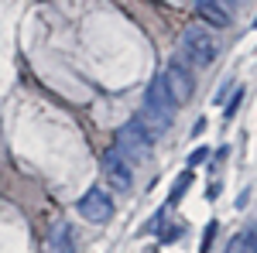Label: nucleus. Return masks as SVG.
<instances>
[{
  "label": "nucleus",
  "instance_id": "nucleus-1",
  "mask_svg": "<svg viewBox=\"0 0 257 253\" xmlns=\"http://www.w3.org/2000/svg\"><path fill=\"white\" fill-rule=\"evenodd\" d=\"M172 120H175V103L168 99V89H165L161 76H155V79H151V86H148V93H144L138 123L151 137H161L168 127H172Z\"/></svg>",
  "mask_w": 257,
  "mask_h": 253
},
{
  "label": "nucleus",
  "instance_id": "nucleus-2",
  "mask_svg": "<svg viewBox=\"0 0 257 253\" xmlns=\"http://www.w3.org/2000/svg\"><path fill=\"white\" fill-rule=\"evenodd\" d=\"M216 52L219 45L206 28H199V24L185 28V35H182V55L185 59L182 62H189V69H209L216 62Z\"/></svg>",
  "mask_w": 257,
  "mask_h": 253
},
{
  "label": "nucleus",
  "instance_id": "nucleus-3",
  "mask_svg": "<svg viewBox=\"0 0 257 253\" xmlns=\"http://www.w3.org/2000/svg\"><path fill=\"white\" fill-rule=\"evenodd\" d=\"M151 147H155V137L138 123V117L127 120L117 130V154L123 157L127 164H131V161H134V164H144V161L151 157Z\"/></svg>",
  "mask_w": 257,
  "mask_h": 253
},
{
  "label": "nucleus",
  "instance_id": "nucleus-4",
  "mask_svg": "<svg viewBox=\"0 0 257 253\" xmlns=\"http://www.w3.org/2000/svg\"><path fill=\"white\" fill-rule=\"evenodd\" d=\"M161 82H165L168 99H172L175 106L189 103V99H192V93H196V82H192V76H189V69H185V62H182V59H175L168 69H165Z\"/></svg>",
  "mask_w": 257,
  "mask_h": 253
},
{
  "label": "nucleus",
  "instance_id": "nucleus-5",
  "mask_svg": "<svg viewBox=\"0 0 257 253\" xmlns=\"http://www.w3.org/2000/svg\"><path fill=\"white\" fill-rule=\"evenodd\" d=\"M76 209H79V215L86 222H106V219L113 215V202H110V195L103 192V188H89V192L76 202Z\"/></svg>",
  "mask_w": 257,
  "mask_h": 253
},
{
  "label": "nucleus",
  "instance_id": "nucleus-6",
  "mask_svg": "<svg viewBox=\"0 0 257 253\" xmlns=\"http://www.w3.org/2000/svg\"><path fill=\"white\" fill-rule=\"evenodd\" d=\"M99 168H103V178L110 181V188H117V192H127V188H131L134 171H131V164H127L117 151H106L103 161H99Z\"/></svg>",
  "mask_w": 257,
  "mask_h": 253
},
{
  "label": "nucleus",
  "instance_id": "nucleus-7",
  "mask_svg": "<svg viewBox=\"0 0 257 253\" xmlns=\"http://www.w3.org/2000/svg\"><path fill=\"white\" fill-rule=\"evenodd\" d=\"M196 11H199V18H206L209 24H216V28H230L233 24V11L223 0H199Z\"/></svg>",
  "mask_w": 257,
  "mask_h": 253
},
{
  "label": "nucleus",
  "instance_id": "nucleus-8",
  "mask_svg": "<svg viewBox=\"0 0 257 253\" xmlns=\"http://www.w3.org/2000/svg\"><path fill=\"white\" fill-rule=\"evenodd\" d=\"M48 253H72V233H69L65 222H59L48 233Z\"/></svg>",
  "mask_w": 257,
  "mask_h": 253
},
{
  "label": "nucleus",
  "instance_id": "nucleus-9",
  "mask_svg": "<svg viewBox=\"0 0 257 253\" xmlns=\"http://www.w3.org/2000/svg\"><path fill=\"white\" fill-rule=\"evenodd\" d=\"M189 181H192V171H182V175H178V181H175V188H172V202H175L178 195L185 192V185H189Z\"/></svg>",
  "mask_w": 257,
  "mask_h": 253
},
{
  "label": "nucleus",
  "instance_id": "nucleus-10",
  "mask_svg": "<svg viewBox=\"0 0 257 253\" xmlns=\"http://www.w3.org/2000/svg\"><path fill=\"white\" fill-rule=\"evenodd\" d=\"M213 236H216V222H209V226H206V236H202V253H209V246H213Z\"/></svg>",
  "mask_w": 257,
  "mask_h": 253
},
{
  "label": "nucleus",
  "instance_id": "nucleus-11",
  "mask_svg": "<svg viewBox=\"0 0 257 253\" xmlns=\"http://www.w3.org/2000/svg\"><path fill=\"white\" fill-rule=\"evenodd\" d=\"M206 157H209V151H206V147H199V151H192V157H189V171H192L196 164H202Z\"/></svg>",
  "mask_w": 257,
  "mask_h": 253
},
{
  "label": "nucleus",
  "instance_id": "nucleus-12",
  "mask_svg": "<svg viewBox=\"0 0 257 253\" xmlns=\"http://www.w3.org/2000/svg\"><path fill=\"white\" fill-rule=\"evenodd\" d=\"M223 4H226V7H230V4H233V0H223Z\"/></svg>",
  "mask_w": 257,
  "mask_h": 253
}]
</instances>
